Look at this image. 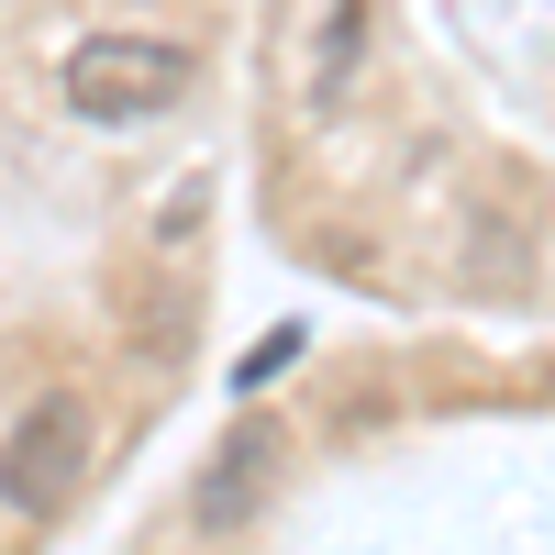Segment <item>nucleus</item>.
<instances>
[{
  "label": "nucleus",
  "mask_w": 555,
  "mask_h": 555,
  "mask_svg": "<svg viewBox=\"0 0 555 555\" xmlns=\"http://www.w3.org/2000/svg\"><path fill=\"white\" fill-rule=\"evenodd\" d=\"M89 455H101V423H89L78 389H34L23 423L0 434V512L12 522H56L89 489Z\"/></svg>",
  "instance_id": "f257e3e1"
},
{
  "label": "nucleus",
  "mask_w": 555,
  "mask_h": 555,
  "mask_svg": "<svg viewBox=\"0 0 555 555\" xmlns=\"http://www.w3.org/2000/svg\"><path fill=\"white\" fill-rule=\"evenodd\" d=\"M178 89H190V44H167V34H78V56H67V112L78 122H156Z\"/></svg>",
  "instance_id": "f03ea898"
},
{
  "label": "nucleus",
  "mask_w": 555,
  "mask_h": 555,
  "mask_svg": "<svg viewBox=\"0 0 555 555\" xmlns=\"http://www.w3.org/2000/svg\"><path fill=\"white\" fill-rule=\"evenodd\" d=\"M278 467H289V434H278V423H234V434L211 444L201 489H190V533H245V522L267 512Z\"/></svg>",
  "instance_id": "7ed1b4c3"
},
{
  "label": "nucleus",
  "mask_w": 555,
  "mask_h": 555,
  "mask_svg": "<svg viewBox=\"0 0 555 555\" xmlns=\"http://www.w3.org/2000/svg\"><path fill=\"white\" fill-rule=\"evenodd\" d=\"M356 78H366V0H322V23H311V78H300L311 122H334V112L356 101Z\"/></svg>",
  "instance_id": "20e7f679"
},
{
  "label": "nucleus",
  "mask_w": 555,
  "mask_h": 555,
  "mask_svg": "<svg viewBox=\"0 0 555 555\" xmlns=\"http://www.w3.org/2000/svg\"><path fill=\"white\" fill-rule=\"evenodd\" d=\"M289 356H300V334H267V345H256V356L234 366V389H267V378H278V366H289Z\"/></svg>",
  "instance_id": "39448f33"
}]
</instances>
